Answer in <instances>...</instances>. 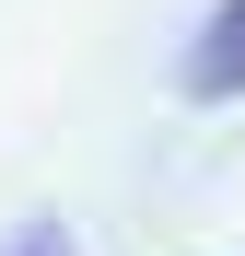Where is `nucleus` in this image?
<instances>
[{"instance_id": "1", "label": "nucleus", "mask_w": 245, "mask_h": 256, "mask_svg": "<svg viewBox=\"0 0 245 256\" xmlns=\"http://www.w3.org/2000/svg\"><path fill=\"white\" fill-rule=\"evenodd\" d=\"M187 94H198V105H233V94H245V0H222V12L198 24V47H187Z\"/></svg>"}, {"instance_id": "2", "label": "nucleus", "mask_w": 245, "mask_h": 256, "mask_svg": "<svg viewBox=\"0 0 245 256\" xmlns=\"http://www.w3.org/2000/svg\"><path fill=\"white\" fill-rule=\"evenodd\" d=\"M0 256H70V233H59V222H35L24 244H0Z\"/></svg>"}]
</instances>
